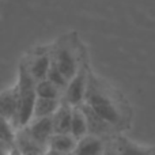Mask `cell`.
Wrapping results in <instances>:
<instances>
[{
	"instance_id": "obj_1",
	"label": "cell",
	"mask_w": 155,
	"mask_h": 155,
	"mask_svg": "<svg viewBox=\"0 0 155 155\" xmlns=\"http://www.w3.org/2000/svg\"><path fill=\"white\" fill-rule=\"evenodd\" d=\"M83 102L88 105L99 117L109 123L114 129L124 128L128 120L124 104L117 98L114 91L91 72H88L87 88Z\"/></svg>"
},
{
	"instance_id": "obj_2",
	"label": "cell",
	"mask_w": 155,
	"mask_h": 155,
	"mask_svg": "<svg viewBox=\"0 0 155 155\" xmlns=\"http://www.w3.org/2000/svg\"><path fill=\"white\" fill-rule=\"evenodd\" d=\"M18 90V129L26 127L33 118V110L37 99L35 94V80L29 74L26 64L22 63L18 70L16 79Z\"/></svg>"
},
{
	"instance_id": "obj_3",
	"label": "cell",
	"mask_w": 155,
	"mask_h": 155,
	"mask_svg": "<svg viewBox=\"0 0 155 155\" xmlns=\"http://www.w3.org/2000/svg\"><path fill=\"white\" fill-rule=\"evenodd\" d=\"M52 53V61L59 68L67 80H70L79 71L80 65L83 64L78 51L71 45L70 41L61 40L57 45H54Z\"/></svg>"
},
{
	"instance_id": "obj_4",
	"label": "cell",
	"mask_w": 155,
	"mask_h": 155,
	"mask_svg": "<svg viewBox=\"0 0 155 155\" xmlns=\"http://www.w3.org/2000/svg\"><path fill=\"white\" fill-rule=\"evenodd\" d=\"M87 80H88V70L84 64H82L79 71L68 80V84L65 87L64 93H63L61 99L74 107L83 104L86 88H87Z\"/></svg>"
},
{
	"instance_id": "obj_5",
	"label": "cell",
	"mask_w": 155,
	"mask_h": 155,
	"mask_svg": "<svg viewBox=\"0 0 155 155\" xmlns=\"http://www.w3.org/2000/svg\"><path fill=\"white\" fill-rule=\"evenodd\" d=\"M0 116L18 129V90L16 84L0 93Z\"/></svg>"
},
{
	"instance_id": "obj_6",
	"label": "cell",
	"mask_w": 155,
	"mask_h": 155,
	"mask_svg": "<svg viewBox=\"0 0 155 155\" xmlns=\"http://www.w3.org/2000/svg\"><path fill=\"white\" fill-rule=\"evenodd\" d=\"M79 107L82 109V112L84 113L86 121H87V128L88 134L95 135V136L104 137V139H110V135L113 134V131H116L109 123L104 120L102 117H99L88 105H86L84 102L79 105Z\"/></svg>"
},
{
	"instance_id": "obj_7",
	"label": "cell",
	"mask_w": 155,
	"mask_h": 155,
	"mask_svg": "<svg viewBox=\"0 0 155 155\" xmlns=\"http://www.w3.org/2000/svg\"><path fill=\"white\" fill-rule=\"evenodd\" d=\"M26 131L33 139L41 146L48 148V143L51 140L53 132V124H52V117H41V118H33L26 127Z\"/></svg>"
},
{
	"instance_id": "obj_8",
	"label": "cell",
	"mask_w": 155,
	"mask_h": 155,
	"mask_svg": "<svg viewBox=\"0 0 155 155\" xmlns=\"http://www.w3.org/2000/svg\"><path fill=\"white\" fill-rule=\"evenodd\" d=\"M14 147L19 151L22 155H44L48 148L37 143L29 134L26 128H19L15 131L14 136Z\"/></svg>"
},
{
	"instance_id": "obj_9",
	"label": "cell",
	"mask_w": 155,
	"mask_h": 155,
	"mask_svg": "<svg viewBox=\"0 0 155 155\" xmlns=\"http://www.w3.org/2000/svg\"><path fill=\"white\" fill-rule=\"evenodd\" d=\"M29 74L33 76L35 82H40L42 79H46L49 67L52 64V53L51 52H38L30 59V61L25 63Z\"/></svg>"
},
{
	"instance_id": "obj_10",
	"label": "cell",
	"mask_w": 155,
	"mask_h": 155,
	"mask_svg": "<svg viewBox=\"0 0 155 155\" xmlns=\"http://www.w3.org/2000/svg\"><path fill=\"white\" fill-rule=\"evenodd\" d=\"M107 140L109 139L88 134L78 140L75 150L71 155H104Z\"/></svg>"
},
{
	"instance_id": "obj_11",
	"label": "cell",
	"mask_w": 155,
	"mask_h": 155,
	"mask_svg": "<svg viewBox=\"0 0 155 155\" xmlns=\"http://www.w3.org/2000/svg\"><path fill=\"white\" fill-rule=\"evenodd\" d=\"M116 151L118 155H155V147L143 146L132 142L125 136H116L113 139Z\"/></svg>"
},
{
	"instance_id": "obj_12",
	"label": "cell",
	"mask_w": 155,
	"mask_h": 155,
	"mask_svg": "<svg viewBox=\"0 0 155 155\" xmlns=\"http://www.w3.org/2000/svg\"><path fill=\"white\" fill-rule=\"evenodd\" d=\"M74 106L68 105L61 99V104L57 110L52 116V124H53L54 134H70L71 128V118H72Z\"/></svg>"
},
{
	"instance_id": "obj_13",
	"label": "cell",
	"mask_w": 155,
	"mask_h": 155,
	"mask_svg": "<svg viewBox=\"0 0 155 155\" xmlns=\"http://www.w3.org/2000/svg\"><path fill=\"white\" fill-rule=\"evenodd\" d=\"M78 140L71 134H53L48 143V150L63 155H71L76 147Z\"/></svg>"
},
{
	"instance_id": "obj_14",
	"label": "cell",
	"mask_w": 155,
	"mask_h": 155,
	"mask_svg": "<svg viewBox=\"0 0 155 155\" xmlns=\"http://www.w3.org/2000/svg\"><path fill=\"white\" fill-rule=\"evenodd\" d=\"M61 104V99H51V98H40L37 97L33 110V118L41 117H52L53 113ZM31 118V120H33Z\"/></svg>"
},
{
	"instance_id": "obj_15",
	"label": "cell",
	"mask_w": 155,
	"mask_h": 155,
	"mask_svg": "<svg viewBox=\"0 0 155 155\" xmlns=\"http://www.w3.org/2000/svg\"><path fill=\"white\" fill-rule=\"evenodd\" d=\"M70 134L75 137L76 140L84 137L88 135V128H87V121H86L84 113L82 112L79 106L74 107L72 110V118H71V128Z\"/></svg>"
},
{
	"instance_id": "obj_16",
	"label": "cell",
	"mask_w": 155,
	"mask_h": 155,
	"mask_svg": "<svg viewBox=\"0 0 155 155\" xmlns=\"http://www.w3.org/2000/svg\"><path fill=\"white\" fill-rule=\"evenodd\" d=\"M35 94L40 98H51V99H61L63 91L57 86H54L48 79H42L35 82Z\"/></svg>"
},
{
	"instance_id": "obj_17",
	"label": "cell",
	"mask_w": 155,
	"mask_h": 155,
	"mask_svg": "<svg viewBox=\"0 0 155 155\" xmlns=\"http://www.w3.org/2000/svg\"><path fill=\"white\" fill-rule=\"evenodd\" d=\"M46 79L49 80V82H52L54 86H57V87L60 88V90L64 93L65 87H67L68 84V80L67 78L63 75L61 72L59 71V68L56 67V65L53 64V61H52L51 67H49V71H48V75H46Z\"/></svg>"
},
{
	"instance_id": "obj_18",
	"label": "cell",
	"mask_w": 155,
	"mask_h": 155,
	"mask_svg": "<svg viewBox=\"0 0 155 155\" xmlns=\"http://www.w3.org/2000/svg\"><path fill=\"white\" fill-rule=\"evenodd\" d=\"M12 143L10 142H5V140L0 139V155H8L12 148Z\"/></svg>"
},
{
	"instance_id": "obj_19",
	"label": "cell",
	"mask_w": 155,
	"mask_h": 155,
	"mask_svg": "<svg viewBox=\"0 0 155 155\" xmlns=\"http://www.w3.org/2000/svg\"><path fill=\"white\" fill-rule=\"evenodd\" d=\"M104 155H118L117 151H116V147H114V143H113V139H109L106 143V147H105V151H104Z\"/></svg>"
},
{
	"instance_id": "obj_20",
	"label": "cell",
	"mask_w": 155,
	"mask_h": 155,
	"mask_svg": "<svg viewBox=\"0 0 155 155\" xmlns=\"http://www.w3.org/2000/svg\"><path fill=\"white\" fill-rule=\"evenodd\" d=\"M8 155H22V154L19 153V151L12 146V148H11V151H10V154H8Z\"/></svg>"
}]
</instances>
